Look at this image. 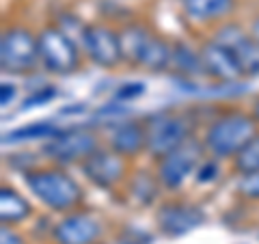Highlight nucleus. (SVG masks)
Returning <instances> with one entry per match:
<instances>
[{"label":"nucleus","instance_id":"1","mask_svg":"<svg viewBox=\"0 0 259 244\" xmlns=\"http://www.w3.org/2000/svg\"><path fill=\"white\" fill-rule=\"evenodd\" d=\"M257 136V124L244 112H227L212 121L203 136V147L216 158H229L246 147Z\"/></svg>","mask_w":259,"mask_h":244},{"label":"nucleus","instance_id":"2","mask_svg":"<svg viewBox=\"0 0 259 244\" xmlns=\"http://www.w3.org/2000/svg\"><path fill=\"white\" fill-rule=\"evenodd\" d=\"M24 182H26L30 192L54 212H67V210L76 208L82 199V190H80L78 182L59 169L26 171Z\"/></svg>","mask_w":259,"mask_h":244},{"label":"nucleus","instance_id":"3","mask_svg":"<svg viewBox=\"0 0 259 244\" xmlns=\"http://www.w3.org/2000/svg\"><path fill=\"white\" fill-rule=\"evenodd\" d=\"M145 134H147V151L151 156L162 158L168 151L177 149L182 143L188 141L190 124L182 115L162 112V115L151 117L145 124Z\"/></svg>","mask_w":259,"mask_h":244},{"label":"nucleus","instance_id":"4","mask_svg":"<svg viewBox=\"0 0 259 244\" xmlns=\"http://www.w3.org/2000/svg\"><path fill=\"white\" fill-rule=\"evenodd\" d=\"M39 61V44L26 28H9L0 37V67L7 74L30 71Z\"/></svg>","mask_w":259,"mask_h":244},{"label":"nucleus","instance_id":"5","mask_svg":"<svg viewBox=\"0 0 259 244\" xmlns=\"http://www.w3.org/2000/svg\"><path fill=\"white\" fill-rule=\"evenodd\" d=\"M39 59L54 74H69L78 67V50L63 28H46L37 37Z\"/></svg>","mask_w":259,"mask_h":244},{"label":"nucleus","instance_id":"6","mask_svg":"<svg viewBox=\"0 0 259 244\" xmlns=\"http://www.w3.org/2000/svg\"><path fill=\"white\" fill-rule=\"evenodd\" d=\"M201 151L203 147L188 138L186 143H182L177 149L168 151L166 156L160 158L158 165V180L160 184H164L166 188H180V186L188 180V175L201 162Z\"/></svg>","mask_w":259,"mask_h":244},{"label":"nucleus","instance_id":"7","mask_svg":"<svg viewBox=\"0 0 259 244\" xmlns=\"http://www.w3.org/2000/svg\"><path fill=\"white\" fill-rule=\"evenodd\" d=\"M95 149L97 138L87 130H61L44 145V153L56 165H71V162L84 160Z\"/></svg>","mask_w":259,"mask_h":244},{"label":"nucleus","instance_id":"8","mask_svg":"<svg viewBox=\"0 0 259 244\" xmlns=\"http://www.w3.org/2000/svg\"><path fill=\"white\" fill-rule=\"evenodd\" d=\"M214 42L229 48L236 54L244 74H259V44L253 35H246L236 24H227V26L218 28Z\"/></svg>","mask_w":259,"mask_h":244},{"label":"nucleus","instance_id":"9","mask_svg":"<svg viewBox=\"0 0 259 244\" xmlns=\"http://www.w3.org/2000/svg\"><path fill=\"white\" fill-rule=\"evenodd\" d=\"M82 44L89 59L102 65V67H115L123 59L119 35L106 26H100V24L97 26H87L82 30Z\"/></svg>","mask_w":259,"mask_h":244},{"label":"nucleus","instance_id":"10","mask_svg":"<svg viewBox=\"0 0 259 244\" xmlns=\"http://www.w3.org/2000/svg\"><path fill=\"white\" fill-rule=\"evenodd\" d=\"M56 244H95L102 235V225L93 214L76 212L54 225Z\"/></svg>","mask_w":259,"mask_h":244},{"label":"nucleus","instance_id":"11","mask_svg":"<svg viewBox=\"0 0 259 244\" xmlns=\"http://www.w3.org/2000/svg\"><path fill=\"white\" fill-rule=\"evenodd\" d=\"M123 158L115 149H95L91 156H87L82 160V173L89 177V182H93L95 186L102 188H110L112 184H117L123 177Z\"/></svg>","mask_w":259,"mask_h":244},{"label":"nucleus","instance_id":"12","mask_svg":"<svg viewBox=\"0 0 259 244\" xmlns=\"http://www.w3.org/2000/svg\"><path fill=\"white\" fill-rule=\"evenodd\" d=\"M158 227L168 238H180L188 231L197 229L203 223V212L197 206H184V203H168L158 212Z\"/></svg>","mask_w":259,"mask_h":244},{"label":"nucleus","instance_id":"13","mask_svg":"<svg viewBox=\"0 0 259 244\" xmlns=\"http://www.w3.org/2000/svg\"><path fill=\"white\" fill-rule=\"evenodd\" d=\"M201 61H203L205 74L214 76L216 80H223V83H231V80L240 78L244 71H242L240 63L236 59L229 48L221 46L218 42H209L203 46V50L199 52Z\"/></svg>","mask_w":259,"mask_h":244},{"label":"nucleus","instance_id":"14","mask_svg":"<svg viewBox=\"0 0 259 244\" xmlns=\"http://www.w3.org/2000/svg\"><path fill=\"white\" fill-rule=\"evenodd\" d=\"M110 147L121 156H134L143 147H147V134H145V126L136 124V121H125L119 124L110 134Z\"/></svg>","mask_w":259,"mask_h":244},{"label":"nucleus","instance_id":"15","mask_svg":"<svg viewBox=\"0 0 259 244\" xmlns=\"http://www.w3.org/2000/svg\"><path fill=\"white\" fill-rule=\"evenodd\" d=\"M171 61H173V48L168 46L166 42H162L160 37L149 35V37H147V42L143 44L141 52H139L136 65L158 71V69L168 67V65H171Z\"/></svg>","mask_w":259,"mask_h":244},{"label":"nucleus","instance_id":"16","mask_svg":"<svg viewBox=\"0 0 259 244\" xmlns=\"http://www.w3.org/2000/svg\"><path fill=\"white\" fill-rule=\"evenodd\" d=\"M233 0H184L186 15L194 22H212L229 13Z\"/></svg>","mask_w":259,"mask_h":244},{"label":"nucleus","instance_id":"17","mask_svg":"<svg viewBox=\"0 0 259 244\" xmlns=\"http://www.w3.org/2000/svg\"><path fill=\"white\" fill-rule=\"evenodd\" d=\"M28 214H30L28 201L13 188H9V186H3L0 188V218H3V223L13 225L22 221V218H26Z\"/></svg>","mask_w":259,"mask_h":244},{"label":"nucleus","instance_id":"18","mask_svg":"<svg viewBox=\"0 0 259 244\" xmlns=\"http://www.w3.org/2000/svg\"><path fill=\"white\" fill-rule=\"evenodd\" d=\"M61 130L56 128L52 121H37V124H30V126H22V128H15L11 132H7L3 136V143H26V141H39V138H46L50 141L52 136H56Z\"/></svg>","mask_w":259,"mask_h":244},{"label":"nucleus","instance_id":"19","mask_svg":"<svg viewBox=\"0 0 259 244\" xmlns=\"http://www.w3.org/2000/svg\"><path fill=\"white\" fill-rule=\"evenodd\" d=\"M151 35V32L147 28H143V26H127L123 28V32L119 35V42H121V54H123V59L125 61H132L136 63V59H139V52H141V48L143 44L147 42V37Z\"/></svg>","mask_w":259,"mask_h":244},{"label":"nucleus","instance_id":"20","mask_svg":"<svg viewBox=\"0 0 259 244\" xmlns=\"http://www.w3.org/2000/svg\"><path fill=\"white\" fill-rule=\"evenodd\" d=\"M171 65L177 67V71H182V74H201V71H205L203 61H201V54L188 50L186 46H175L173 48Z\"/></svg>","mask_w":259,"mask_h":244},{"label":"nucleus","instance_id":"21","mask_svg":"<svg viewBox=\"0 0 259 244\" xmlns=\"http://www.w3.org/2000/svg\"><path fill=\"white\" fill-rule=\"evenodd\" d=\"M236 169L240 171L242 175L246 173H253V171L259 169V136H255L244 149H242L238 156H236Z\"/></svg>","mask_w":259,"mask_h":244},{"label":"nucleus","instance_id":"22","mask_svg":"<svg viewBox=\"0 0 259 244\" xmlns=\"http://www.w3.org/2000/svg\"><path fill=\"white\" fill-rule=\"evenodd\" d=\"M132 194L136 199H139L141 203H151L153 199H156V194H158V190H156V184L151 182V177L149 175H145V173H141V175H136L134 177V184H132Z\"/></svg>","mask_w":259,"mask_h":244},{"label":"nucleus","instance_id":"23","mask_svg":"<svg viewBox=\"0 0 259 244\" xmlns=\"http://www.w3.org/2000/svg\"><path fill=\"white\" fill-rule=\"evenodd\" d=\"M238 188H240V192L244 194L246 199L259 201V169L253 171V173H246L244 177H242Z\"/></svg>","mask_w":259,"mask_h":244},{"label":"nucleus","instance_id":"24","mask_svg":"<svg viewBox=\"0 0 259 244\" xmlns=\"http://www.w3.org/2000/svg\"><path fill=\"white\" fill-rule=\"evenodd\" d=\"M54 95H56V89H52V87L39 89V91H35L32 95H28L26 100H24V106H22V110H26V108H35V106H39V104L50 102Z\"/></svg>","mask_w":259,"mask_h":244},{"label":"nucleus","instance_id":"25","mask_svg":"<svg viewBox=\"0 0 259 244\" xmlns=\"http://www.w3.org/2000/svg\"><path fill=\"white\" fill-rule=\"evenodd\" d=\"M216 177H218V165L214 160H207V162H203V165H199V169H197V182H201V184L214 182Z\"/></svg>","mask_w":259,"mask_h":244},{"label":"nucleus","instance_id":"26","mask_svg":"<svg viewBox=\"0 0 259 244\" xmlns=\"http://www.w3.org/2000/svg\"><path fill=\"white\" fill-rule=\"evenodd\" d=\"M143 93H145L143 83H130V85H123L117 91V100H132V97H139Z\"/></svg>","mask_w":259,"mask_h":244},{"label":"nucleus","instance_id":"27","mask_svg":"<svg viewBox=\"0 0 259 244\" xmlns=\"http://www.w3.org/2000/svg\"><path fill=\"white\" fill-rule=\"evenodd\" d=\"M0 244H24V240L18 231H13L11 227L5 223L0 227Z\"/></svg>","mask_w":259,"mask_h":244},{"label":"nucleus","instance_id":"28","mask_svg":"<svg viewBox=\"0 0 259 244\" xmlns=\"http://www.w3.org/2000/svg\"><path fill=\"white\" fill-rule=\"evenodd\" d=\"M15 97V87L9 83H3L0 85V106H9Z\"/></svg>","mask_w":259,"mask_h":244},{"label":"nucleus","instance_id":"29","mask_svg":"<svg viewBox=\"0 0 259 244\" xmlns=\"http://www.w3.org/2000/svg\"><path fill=\"white\" fill-rule=\"evenodd\" d=\"M253 37L257 39V44H259V18L253 22Z\"/></svg>","mask_w":259,"mask_h":244},{"label":"nucleus","instance_id":"30","mask_svg":"<svg viewBox=\"0 0 259 244\" xmlns=\"http://www.w3.org/2000/svg\"><path fill=\"white\" fill-rule=\"evenodd\" d=\"M255 117L259 119V102H257V106H255Z\"/></svg>","mask_w":259,"mask_h":244}]
</instances>
